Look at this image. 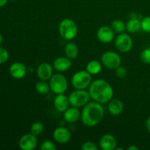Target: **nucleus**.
Returning a JSON list of instances; mask_svg holds the SVG:
<instances>
[{
	"label": "nucleus",
	"instance_id": "nucleus-1",
	"mask_svg": "<svg viewBox=\"0 0 150 150\" xmlns=\"http://www.w3.org/2000/svg\"><path fill=\"white\" fill-rule=\"evenodd\" d=\"M105 111L102 104L98 102H89L83 106L81 120L83 125L94 127L99 124L103 119Z\"/></svg>",
	"mask_w": 150,
	"mask_h": 150
},
{
	"label": "nucleus",
	"instance_id": "nucleus-2",
	"mask_svg": "<svg viewBox=\"0 0 150 150\" xmlns=\"http://www.w3.org/2000/svg\"><path fill=\"white\" fill-rule=\"evenodd\" d=\"M89 95L95 102L103 104L108 103L114 96V90L111 84L104 79H97L89 86Z\"/></svg>",
	"mask_w": 150,
	"mask_h": 150
},
{
	"label": "nucleus",
	"instance_id": "nucleus-3",
	"mask_svg": "<svg viewBox=\"0 0 150 150\" xmlns=\"http://www.w3.org/2000/svg\"><path fill=\"white\" fill-rule=\"evenodd\" d=\"M59 32L63 39L71 40L76 38L78 34L77 25L72 19H63L59 26Z\"/></svg>",
	"mask_w": 150,
	"mask_h": 150
},
{
	"label": "nucleus",
	"instance_id": "nucleus-4",
	"mask_svg": "<svg viewBox=\"0 0 150 150\" xmlns=\"http://www.w3.org/2000/svg\"><path fill=\"white\" fill-rule=\"evenodd\" d=\"M71 83L76 89H86L92 83V75L86 70H80L71 79Z\"/></svg>",
	"mask_w": 150,
	"mask_h": 150
},
{
	"label": "nucleus",
	"instance_id": "nucleus-5",
	"mask_svg": "<svg viewBox=\"0 0 150 150\" xmlns=\"http://www.w3.org/2000/svg\"><path fill=\"white\" fill-rule=\"evenodd\" d=\"M68 98L72 106L80 108L89 103L91 97L89 92L85 89H76L70 94Z\"/></svg>",
	"mask_w": 150,
	"mask_h": 150
},
{
	"label": "nucleus",
	"instance_id": "nucleus-6",
	"mask_svg": "<svg viewBox=\"0 0 150 150\" xmlns=\"http://www.w3.org/2000/svg\"><path fill=\"white\" fill-rule=\"evenodd\" d=\"M49 85L51 90L54 94L60 95V94H64V92L67 90L68 82L67 79L63 75L57 73L53 75L52 77L51 78Z\"/></svg>",
	"mask_w": 150,
	"mask_h": 150
},
{
	"label": "nucleus",
	"instance_id": "nucleus-7",
	"mask_svg": "<svg viewBox=\"0 0 150 150\" xmlns=\"http://www.w3.org/2000/svg\"><path fill=\"white\" fill-rule=\"evenodd\" d=\"M101 62L107 68L115 70L121 65L122 59L117 53L108 51L103 54L101 57Z\"/></svg>",
	"mask_w": 150,
	"mask_h": 150
},
{
	"label": "nucleus",
	"instance_id": "nucleus-8",
	"mask_svg": "<svg viewBox=\"0 0 150 150\" xmlns=\"http://www.w3.org/2000/svg\"><path fill=\"white\" fill-rule=\"evenodd\" d=\"M115 47L122 53L129 52L133 48V40L131 37L126 33L119 34L115 39Z\"/></svg>",
	"mask_w": 150,
	"mask_h": 150
},
{
	"label": "nucleus",
	"instance_id": "nucleus-9",
	"mask_svg": "<svg viewBox=\"0 0 150 150\" xmlns=\"http://www.w3.org/2000/svg\"><path fill=\"white\" fill-rule=\"evenodd\" d=\"M38 145V139L36 136L32 133H26L19 140V147L23 150H33Z\"/></svg>",
	"mask_w": 150,
	"mask_h": 150
},
{
	"label": "nucleus",
	"instance_id": "nucleus-10",
	"mask_svg": "<svg viewBox=\"0 0 150 150\" xmlns=\"http://www.w3.org/2000/svg\"><path fill=\"white\" fill-rule=\"evenodd\" d=\"M115 32L108 26H103L97 32V38L103 43H109L114 39Z\"/></svg>",
	"mask_w": 150,
	"mask_h": 150
},
{
	"label": "nucleus",
	"instance_id": "nucleus-11",
	"mask_svg": "<svg viewBox=\"0 0 150 150\" xmlns=\"http://www.w3.org/2000/svg\"><path fill=\"white\" fill-rule=\"evenodd\" d=\"M54 139L59 144H67L70 142L71 139V133L68 129L65 127H57L53 133Z\"/></svg>",
	"mask_w": 150,
	"mask_h": 150
},
{
	"label": "nucleus",
	"instance_id": "nucleus-12",
	"mask_svg": "<svg viewBox=\"0 0 150 150\" xmlns=\"http://www.w3.org/2000/svg\"><path fill=\"white\" fill-rule=\"evenodd\" d=\"M99 145L103 150H114L117 146V139L113 135L105 134L100 139Z\"/></svg>",
	"mask_w": 150,
	"mask_h": 150
},
{
	"label": "nucleus",
	"instance_id": "nucleus-13",
	"mask_svg": "<svg viewBox=\"0 0 150 150\" xmlns=\"http://www.w3.org/2000/svg\"><path fill=\"white\" fill-rule=\"evenodd\" d=\"M37 75L40 80H50L53 76L52 66L48 62L41 63L37 69Z\"/></svg>",
	"mask_w": 150,
	"mask_h": 150
},
{
	"label": "nucleus",
	"instance_id": "nucleus-14",
	"mask_svg": "<svg viewBox=\"0 0 150 150\" xmlns=\"http://www.w3.org/2000/svg\"><path fill=\"white\" fill-rule=\"evenodd\" d=\"M10 76L16 79H21L25 77L26 74V68L23 64L21 62H14L10 65Z\"/></svg>",
	"mask_w": 150,
	"mask_h": 150
},
{
	"label": "nucleus",
	"instance_id": "nucleus-15",
	"mask_svg": "<svg viewBox=\"0 0 150 150\" xmlns=\"http://www.w3.org/2000/svg\"><path fill=\"white\" fill-rule=\"evenodd\" d=\"M70 105L68 97L64 95V94L57 95V97L54 100V105L57 111L64 113L69 108Z\"/></svg>",
	"mask_w": 150,
	"mask_h": 150
},
{
	"label": "nucleus",
	"instance_id": "nucleus-16",
	"mask_svg": "<svg viewBox=\"0 0 150 150\" xmlns=\"http://www.w3.org/2000/svg\"><path fill=\"white\" fill-rule=\"evenodd\" d=\"M81 112L79 108L72 106L69 107L67 110L64 112V120L68 123H75L81 119Z\"/></svg>",
	"mask_w": 150,
	"mask_h": 150
},
{
	"label": "nucleus",
	"instance_id": "nucleus-17",
	"mask_svg": "<svg viewBox=\"0 0 150 150\" xmlns=\"http://www.w3.org/2000/svg\"><path fill=\"white\" fill-rule=\"evenodd\" d=\"M72 66V62L70 59L68 57H60L56 59L53 63V67L57 71L64 72L70 68Z\"/></svg>",
	"mask_w": 150,
	"mask_h": 150
},
{
	"label": "nucleus",
	"instance_id": "nucleus-18",
	"mask_svg": "<svg viewBox=\"0 0 150 150\" xmlns=\"http://www.w3.org/2000/svg\"><path fill=\"white\" fill-rule=\"evenodd\" d=\"M124 105L121 100L118 99L111 100L108 102V110L110 114L113 116H119L122 113Z\"/></svg>",
	"mask_w": 150,
	"mask_h": 150
},
{
	"label": "nucleus",
	"instance_id": "nucleus-19",
	"mask_svg": "<svg viewBox=\"0 0 150 150\" xmlns=\"http://www.w3.org/2000/svg\"><path fill=\"white\" fill-rule=\"evenodd\" d=\"M64 54L70 59H74L79 55V48L73 42H68L64 46Z\"/></svg>",
	"mask_w": 150,
	"mask_h": 150
},
{
	"label": "nucleus",
	"instance_id": "nucleus-20",
	"mask_svg": "<svg viewBox=\"0 0 150 150\" xmlns=\"http://www.w3.org/2000/svg\"><path fill=\"white\" fill-rule=\"evenodd\" d=\"M125 27L126 30L129 33H136L142 29V27H141V21L139 19L136 18H131L130 21H127V23L125 24Z\"/></svg>",
	"mask_w": 150,
	"mask_h": 150
},
{
	"label": "nucleus",
	"instance_id": "nucleus-21",
	"mask_svg": "<svg viewBox=\"0 0 150 150\" xmlns=\"http://www.w3.org/2000/svg\"><path fill=\"white\" fill-rule=\"evenodd\" d=\"M102 70V64L98 60H92L87 64L86 70L89 72L91 75H97L100 73Z\"/></svg>",
	"mask_w": 150,
	"mask_h": 150
},
{
	"label": "nucleus",
	"instance_id": "nucleus-22",
	"mask_svg": "<svg viewBox=\"0 0 150 150\" xmlns=\"http://www.w3.org/2000/svg\"><path fill=\"white\" fill-rule=\"evenodd\" d=\"M35 89L40 95H46L51 90V88H50L49 83H47L46 81L41 80L37 82L35 85Z\"/></svg>",
	"mask_w": 150,
	"mask_h": 150
},
{
	"label": "nucleus",
	"instance_id": "nucleus-23",
	"mask_svg": "<svg viewBox=\"0 0 150 150\" xmlns=\"http://www.w3.org/2000/svg\"><path fill=\"white\" fill-rule=\"evenodd\" d=\"M111 28L114 31V32L118 34L122 33L126 29L125 23L120 19H115L111 23Z\"/></svg>",
	"mask_w": 150,
	"mask_h": 150
},
{
	"label": "nucleus",
	"instance_id": "nucleus-24",
	"mask_svg": "<svg viewBox=\"0 0 150 150\" xmlns=\"http://www.w3.org/2000/svg\"><path fill=\"white\" fill-rule=\"evenodd\" d=\"M44 130V125L40 122H35L31 125L30 133L35 136H39L42 134Z\"/></svg>",
	"mask_w": 150,
	"mask_h": 150
},
{
	"label": "nucleus",
	"instance_id": "nucleus-25",
	"mask_svg": "<svg viewBox=\"0 0 150 150\" xmlns=\"http://www.w3.org/2000/svg\"><path fill=\"white\" fill-rule=\"evenodd\" d=\"M141 27L144 32L150 33V16H146L141 21Z\"/></svg>",
	"mask_w": 150,
	"mask_h": 150
},
{
	"label": "nucleus",
	"instance_id": "nucleus-26",
	"mask_svg": "<svg viewBox=\"0 0 150 150\" xmlns=\"http://www.w3.org/2000/svg\"><path fill=\"white\" fill-rule=\"evenodd\" d=\"M141 60L145 64H150V48H145L140 55Z\"/></svg>",
	"mask_w": 150,
	"mask_h": 150
},
{
	"label": "nucleus",
	"instance_id": "nucleus-27",
	"mask_svg": "<svg viewBox=\"0 0 150 150\" xmlns=\"http://www.w3.org/2000/svg\"><path fill=\"white\" fill-rule=\"evenodd\" d=\"M40 149L41 150H56L57 146L51 141H45L41 144Z\"/></svg>",
	"mask_w": 150,
	"mask_h": 150
},
{
	"label": "nucleus",
	"instance_id": "nucleus-28",
	"mask_svg": "<svg viewBox=\"0 0 150 150\" xmlns=\"http://www.w3.org/2000/svg\"><path fill=\"white\" fill-rule=\"evenodd\" d=\"M9 53L5 48L0 47V64H4L8 60Z\"/></svg>",
	"mask_w": 150,
	"mask_h": 150
},
{
	"label": "nucleus",
	"instance_id": "nucleus-29",
	"mask_svg": "<svg viewBox=\"0 0 150 150\" xmlns=\"http://www.w3.org/2000/svg\"><path fill=\"white\" fill-rule=\"evenodd\" d=\"M115 73L116 76H117V77L122 79V78H125L127 76V69L125 67H123V66L120 65V67H118L117 69H115Z\"/></svg>",
	"mask_w": 150,
	"mask_h": 150
},
{
	"label": "nucleus",
	"instance_id": "nucleus-30",
	"mask_svg": "<svg viewBox=\"0 0 150 150\" xmlns=\"http://www.w3.org/2000/svg\"><path fill=\"white\" fill-rule=\"evenodd\" d=\"M82 150H98V147L95 143L92 142H86L81 146Z\"/></svg>",
	"mask_w": 150,
	"mask_h": 150
},
{
	"label": "nucleus",
	"instance_id": "nucleus-31",
	"mask_svg": "<svg viewBox=\"0 0 150 150\" xmlns=\"http://www.w3.org/2000/svg\"><path fill=\"white\" fill-rule=\"evenodd\" d=\"M146 127L147 129L148 132L150 133V117L146 120Z\"/></svg>",
	"mask_w": 150,
	"mask_h": 150
},
{
	"label": "nucleus",
	"instance_id": "nucleus-32",
	"mask_svg": "<svg viewBox=\"0 0 150 150\" xmlns=\"http://www.w3.org/2000/svg\"><path fill=\"white\" fill-rule=\"evenodd\" d=\"M8 0H0V7H4V5H6V4L7 3Z\"/></svg>",
	"mask_w": 150,
	"mask_h": 150
},
{
	"label": "nucleus",
	"instance_id": "nucleus-33",
	"mask_svg": "<svg viewBox=\"0 0 150 150\" xmlns=\"http://www.w3.org/2000/svg\"><path fill=\"white\" fill-rule=\"evenodd\" d=\"M139 149V147H137L136 146H134V145H131L129 147H127V150H138Z\"/></svg>",
	"mask_w": 150,
	"mask_h": 150
},
{
	"label": "nucleus",
	"instance_id": "nucleus-34",
	"mask_svg": "<svg viewBox=\"0 0 150 150\" xmlns=\"http://www.w3.org/2000/svg\"><path fill=\"white\" fill-rule=\"evenodd\" d=\"M2 41H3V37H2V35H1V34H0V45H1V44Z\"/></svg>",
	"mask_w": 150,
	"mask_h": 150
},
{
	"label": "nucleus",
	"instance_id": "nucleus-35",
	"mask_svg": "<svg viewBox=\"0 0 150 150\" xmlns=\"http://www.w3.org/2000/svg\"><path fill=\"white\" fill-rule=\"evenodd\" d=\"M116 150H124V149H123V148H121V147H116V149H115Z\"/></svg>",
	"mask_w": 150,
	"mask_h": 150
},
{
	"label": "nucleus",
	"instance_id": "nucleus-36",
	"mask_svg": "<svg viewBox=\"0 0 150 150\" xmlns=\"http://www.w3.org/2000/svg\"><path fill=\"white\" fill-rule=\"evenodd\" d=\"M11 1H16V0H11Z\"/></svg>",
	"mask_w": 150,
	"mask_h": 150
}]
</instances>
